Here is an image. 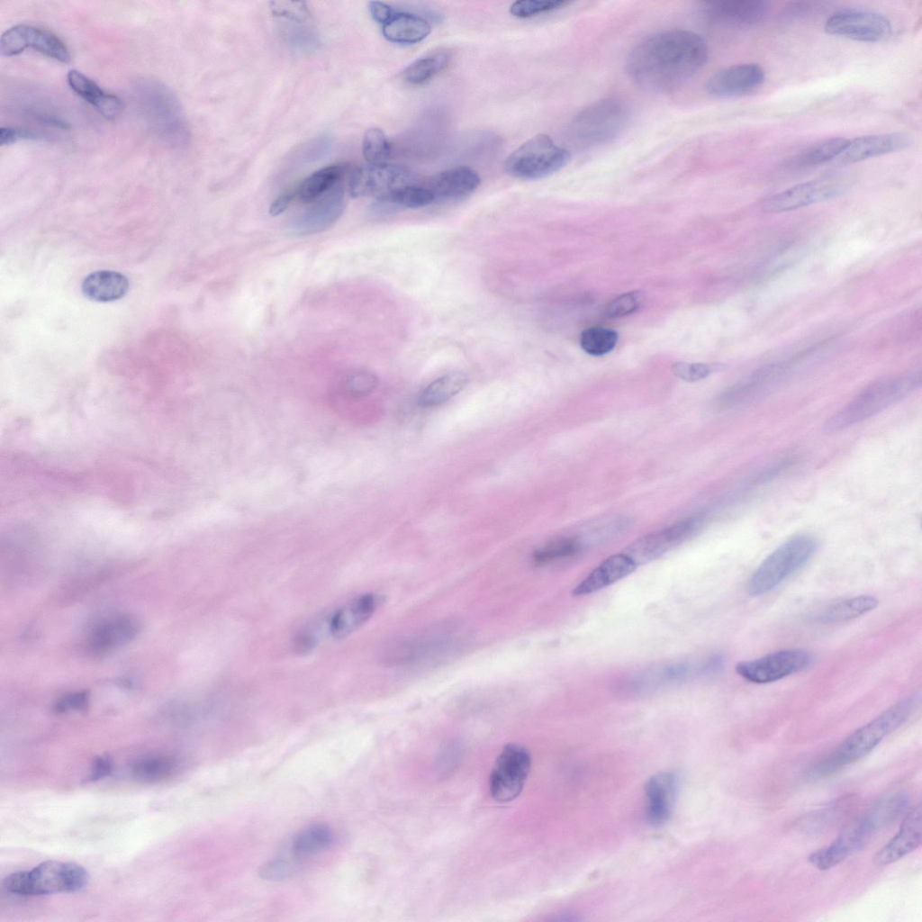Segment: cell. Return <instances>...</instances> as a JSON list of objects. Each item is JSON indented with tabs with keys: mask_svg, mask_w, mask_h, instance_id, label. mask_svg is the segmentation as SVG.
Listing matches in <instances>:
<instances>
[{
	"mask_svg": "<svg viewBox=\"0 0 922 922\" xmlns=\"http://www.w3.org/2000/svg\"><path fill=\"white\" fill-rule=\"evenodd\" d=\"M848 143L849 140L842 137L824 139L793 156L787 165L791 168H804L829 162L836 159Z\"/></svg>",
	"mask_w": 922,
	"mask_h": 922,
	"instance_id": "obj_32",
	"label": "cell"
},
{
	"mask_svg": "<svg viewBox=\"0 0 922 922\" xmlns=\"http://www.w3.org/2000/svg\"><path fill=\"white\" fill-rule=\"evenodd\" d=\"M570 153L548 135L538 134L516 149L504 162V170L511 176L536 180L547 177L563 168L570 160Z\"/></svg>",
	"mask_w": 922,
	"mask_h": 922,
	"instance_id": "obj_7",
	"label": "cell"
},
{
	"mask_svg": "<svg viewBox=\"0 0 922 922\" xmlns=\"http://www.w3.org/2000/svg\"><path fill=\"white\" fill-rule=\"evenodd\" d=\"M920 384V371L880 379L864 388L827 419L823 430L827 433L840 431L872 417L908 396Z\"/></svg>",
	"mask_w": 922,
	"mask_h": 922,
	"instance_id": "obj_4",
	"label": "cell"
},
{
	"mask_svg": "<svg viewBox=\"0 0 922 922\" xmlns=\"http://www.w3.org/2000/svg\"><path fill=\"white\" fill-rule=\"evenodd\" d=\"M874 805L854 818L828 845L813 852L809 861L818 869L825 871L841 863L848 855L862 849L885 825Z\"/></svg>",
	"mask_w": 922,
	"mask_h": 922,
	"instance_id": "obj_9",
	"label": "cell"
},
{
	"mask_svg": "<svg viewBox=\"0 0 922 922\" xmlns=\"http://www.w3.org/2000/svg\"><path fill=\"white\" fill-rule=\"evenodd\" d=\"M480 183L481 178L475 170L458 166L429 176L422 185L430 191L435 201H453L468 196Z\"/></svg>",
	"mask_w": 922,
	"mask_h": 922,
	"instance_id": "obj_23",
	"label": "cell"
},
{
	"mask_svg": "<svg viewBox=\"0 0 922 922\" xmlns=\"http://www.w3.org/2000/svg\"><path fill=\"white\" fill-rule=\"evenodd\" d=\"M878 605V600L871 595H860L845 599L827 607L818 616L822 622H842L860 617Z\"/></svg>",
	"mask_w": 922,
	"mask_h": 922,
	"instance_id": "obj_35",
	"label": "cell"
},
{
	"mask_svg": "<svg viewBox=\"0 0 922 922\" xmlns=\"http://www.w3.org/2000/svg\"><path fill=\"white\" fill-rule=\"evenodd\" d=\"M921 804H917L905 816L898 833L874 856L877 864L892 863L921 845Z\"/></svg>",
	"mask_w": 922,
	"mask_h": 922,
	"instance_id": "obj_25",
	"label": "cell"
},
{
	"mask_svg": "<svg viewBox=\"0 0 922 922\" xmlns=\"http://www.w3.org/2000/svg\"><path fill=\"white\" fill-rule=\"evenodd\" d=\"M917 703V696L898 701L882 713L858 728L838 746L809 771L812 779L829 776L842 767L869 754L886 736L899 728L912 714Z\"/></svg>",
	"mask_w": 922,
	"mask_h": 922,
	"instance_id": "obj_2",
	"label": "cell"
},
{
	"mask_svg": "<svg viewBox=\"0 0 922 922\" xmlns=\"http://www.w3.org/2000/svg\"><path fill=\"white\" fill-rule=\"evenodd\" d=\"M416 184L414 174L394 164H368L350 170L348 188L353 197H384L393 191Z\"/></svg>",
	"mask_w": 922,
	"mask_h": 922,
	"instance_id": "obj_12",
	"label": "cell"
},
{
	"mask_svg": "<svg viewBox=\"0 0 922 922\" xmlns=\"http://www.w3.org/2000/svg\"><path fill=\"white\" fill-rule=\"evenodd\" d=\"M618 341L615 330L605 327H592L583 330L580 337L582 348L592 356H602L611 351Z\"/></svg>",
	"mask_w": 922,
	"mask_h": 922,
	"instance_id": "obj_40",
	"label": "cell"
},
{
	"mask_svg": "<svg viewBox=\"0 0 922 922\" xmlns=\"http://www.w3.org/2000/svg\"><path fill=\"white\" fill-rule=\"evenodd\" d=\"M377 386V379L368 371H353L340 381L338 387V399L334 400L339 407L348 402L358 401L368 396Z\"/></svg>",
	"mask_w": 922,
	"mask_h": 922,
	"instance_id": "obj_38",
	"label": "cell"
},
{
	"mask_svg": "<svg viewBox=\"0 0 922 922\" xmlns=\"http://www.w3.org/2000/svg\"><path fill=\"white\" fill-rule=\"evenodd\" d=\"M41 134L30 129L10 126L1 127L0 129V144L2 146L23 140H38L41 139Z\"/></svg>",
	"mask_w": 922,
	"mask_h": 922,
	"instance_id": "obj_49",
	"label": "cell"
},
{
	"mask_svg": "<svg viewBox=\"0 0 922 922\" xmlns=\"http://www.w3.org/2000/svg\"><path fill=\"white\" fill-rule=\"evenodd\" d=\"M454 639L448 630H431L402 637L389 645L384 660L393 665L419 663L447 651L453 646Z\"/></svg>",
	"mask_w": 922,
	"mask_h": 922,
	"instance_id": "obj_16",
	"label": "cell"
},
{
	"mask_svg": "<svg viewBox=\"0 0 922 922\" xmlns=\"http://www.w3.org/2000/svg\"><path fill=\"white\" fill-rule=\"evenodd\" d=\"M362 151L369 164H383L390 157L391 144L381 129L371 128L364 135Z\"/></svg>",
	"mask_w": 922,
	"mask_h": 922,
	"instance_id": "obj_41",
	"label": "cell"
},
{
	"mask_svg": "<svg viewBox=\"0 0 922 922\" xmlns=\"http://www.w3.org/2000/svg\"><path fill=\"white\" fill-rule=\"evenodd\" d=\"M697 519L675 523L660 531L646 535L631 543L624 554L637 565L653 561L690 538L700 528Z\"/></svg>",
	"mask_w": 922,
	"mask_h": 922,
	"instance_id": "obj_17",
	"label": "cell"
},
{
	"mask_svg": "<svg viewBox=\"0 0 922 922\" xmlns=\"http://www.w3.org/2000/svg\"><path fill=\"white\" fill-rule=\"evenodd\" d=\"M466 383L467 377L462 372L445 374L423 389L419 396V404L423 407L442 404L461 392Z\"/></svg>",
	"mask_w": 922,
	"mask_h": 922,
	"instance_id": "obj_33",
	"label": "cell"
},
{
	"mask_svg": "<svg viewBox=\"0 0 922 922\" xmlns=\"http://www.w3.org/2000/svg\"><path fill=\"white\" fill-rule=\"evenodd\" d=\"M764 81V71L758 64L742 63L716 71L709 77L706 88L714 96L728 98L748 94Z\"/></svg>",
	"mask_w": 922,
	"mask_h": 922,
	"instance_id": "obj_19",
	"label": "cell"
},
{
	"mask_svg": "<svg viewBox=\"0 0 922 922\" xmlns=\"http://www.w3.org/2000/svg\"><path fill=\"white\" fill-rule=\"evenodd\" d=\"M294 868L292 863L283 858H276L265 863L260 870L261 878L268 881H282L292 875Z\"/></svg>",
	"mask_w": 922,
	"mask_h": 922,
	"instance_id": "obj_47",
	"label": "cell"
},
{
	"mask_svg": "<svg viewBox=\"0 0 922 922\" xmlns=\"http://www.w3.org/2000/svg\"><path fill=\"white\" fill-rule=\"evenodd\" d=\"M87 871L81 865L61 861H46L29 871L7 876L3 886L8 892L39 896L59 892H74L88 881Z\"/></svg>",
	"mask_w": 922,
	"mask_h": 922,
	"instance_id": "obj_5",
	"label": "cell"
},
{
	"mask_svg": "<svg viewBox=\"0 0 922 922\" xmlns=\"http://www.w3.org/2000/svg\"><path fill=\"white\" fill-rule=\"evenodd\" d=\"M628 108L616 97L597 100L579 111L571 123L574 139L585 145L610 141L626 128Z\"/></svg>",
	"mask_w": 922,
	"mask_h": 922,
	"instance_id": "obj_8",
	"label": "cell"
},
{
	"mask_svg": "<svg viewBox=\"0 0 922 922\" xmlns=\"http://www.w3.org/2000/svg\"><path fill=\"white\" fill-rule=\"evenodd\" d=\"M129 291L127 277L116 271L98 270L89 274L82 283L84 295L95 302H113Z\"/></svg>",
	"mask_w": 922,
	"mask_h": 922,
	"instance_id": "obj_29",
	"label": "cell"
},
{
	"mask_svg": "<svg viewBox=\"0 0 922 922\" xmlns=\"http://www.w3.org/2000/svg\"><path fill=\"white\" fill-rule=\"evenodd\" d=\"M113 771V761L108 755H101L93 762L90 773L86 779V782H97L111 774Z\"/></svg>",
	"mask_w": 922,
	"mask_h": 922,
	"instance_id": "obj_50",
	"label": "cell"
},
{
	"mask_svg": "<svg viewBox=\"0 0 922 922\" xmlns=\"http://www.w3.org/2000/svg\"><path fill=\"white\" fill-rule=\"evenodd\" d=\"M708 59V46L701 35L686 30H668L649 36L628 59V71L642 88L671 92L693 77Z\"/></svg>",
	"mask_w": 922,
	"mask_h": 922,
	"instance_id": "obj_1",
	"label": "cell"
},
{
	"mask_svg": "<svg viewBox=\"0 0 922 922\" xmlns=\"http://www.w3.org/2000/svg\"><path fill=\"white\" fill-rule=\"evenodd\" d=\"M719 368V365L679 362L673 366V374L679 378L694 382L703 379Z\"/></svg>",
	"mask_w": 922,
	"mask_h": 922,
	"instance_id": "obj_46",
	"label": "cell"
},
{
	"mask_svg": "<svg viewBox=\"0 0 922 922\" xmlns=\"http://www.w3.org/2000/svg\"><path fill=\"white\" fill-rule=\"evenodd\" d=\"M67 81L77 95L90 104L104 118L113 120L121 113L123 107L122 100L117 95L104 90L82 72L77 69L69 70Z\"/></svg>",
	"mask_w": 922,
	"mask_h": 922,
	"instance_id": "obj_27",
	"label": "cell"
},
{
	"mask_svg": "<svg viewBox=\"0 0 922 922\" xmlns=\"http://www.w3.org/2000/svg\"><path fill=\"white\" fill-rule=\"evenodd\" d=\"M677 787L676 776L661 773L653 776L646 784V816L653 825L664 823L671 815Z\"/></svg>",
	"mask_w": 922,
	"mask_h": 922,
	"instance_id": "obj_28",
	"label": "cell"
},
{
	"mask_svg": "<svg viewBox=\"0 0 922 922\" xmlns=\"http://www.w3.org/2000/svg\"><path fill=\"white\" fill-rule=\"evenodd\" d=\"M270 6L275 16L289 22L304 23L311 19L304 2L275 1L270 3Z\"/></svg>",
	"mask_w": 922,
	"mask_h": 922,
	"instance_id": "obj_45",
	"label": "cell"
},
{
	"mask_svg": "<svg viewBox=\"0 0 922 922\" xmlns=\"http://www.w3.org/2000/svg\"><path fill=\"white\" fill-rule=\"evenodd\" d=\"M295 199V194L294 192H286L282 194L276 198L269 207V214L272 216H277L287 209L292 201Z\"/></svg>",
	"mask_w": 922,
	"mask_h": 922,
	"instance_id": "obj_52",
	"label": "cell"
},
{
	"mask_svg": "<svg viewBox=\"0 0 922 922\" xmlns=\"http://www.w3.org/2000/svg\"><path fill=\"white\" fill-rule=\"evenodd\" d=\"M28 48L62 63H68L71 59L66 44L56 34L45 29L17 24L6 30L1 36L2 56H15Z\"/></svg>",
	"mask_w": 922,
	"mask_h": 922,
	"instance_id": "obj_15",
	"label": "cell"
},
{
	"mask_svg": "<svg viewBox=\"0 0 922 922\" xmlns=\"http://www.w3.org/2000/svg\"><path fill=\"white\" fill-rule=\"evenodd\" d=\"M825 31L863 42L888 40L892 32L890 20L877 12L863 9H842L833 14L825 24Z\"/></svg>",
	"mask_w": 922,
	"mask_h": 922,
	"instance_id": "obj_14",
	"label": "cell"
},
{
	"mask_svg": "<svg viewBox=\"0 0 922 922\" xmlns=\"http://www.w3.org/2000/svg\"><path fill=\"white\" fill-rule=\"evenodd\" d=\"M312 203L295 219L293 229L296 232L312 234L322 231L340 217L345 206L344 189L340 182Z\"/></svg>",
	"mask_w": 922,
	"mask_h": 922,
	"instance_id": "obj_20",
	"label": "cell"
},
{
	"mask_svg": "<svg viewBox=\"0 0 922 922\" xmlns=\"http://www.w3.org/2000/svg\"><path fill=\"white\" fill-rule=\"evenodd\" d=\"M812 663V655L801 648H788L771 652L751 661L740 662L737 673L754 683L779 681L806 669Z\"/></svg>",
	"mask_w": 922,
	"mask_h": 922,
	"instance_id": "obj_13",
	"label": "cell"
},
{
	"mask_svg": "<svg viewBox=\"0 0 922 922\" xmlns=\"http://www.w3.org/2000/svg\"><path fill=\"white\" fill-rule=\"evenodd\" d=\"M908 138L900 132L861 136L849 140L845 150L833 161L848 165L906 149Z\"/></svg>",
	"mask_w": 922,
	"mask_h": 922,
	"instance_id": "obj_22",
	"label": "cell"
},
{
	"mask_svg": "<svg viewBox=\"0 0 922 922\" xmlns=\"http://www.w3.org/2000/svg\"><path fill=\"white\" fill-rule=\"evenodd\" d=\"M348 170L349 167L343 164L331 165L315 171L294 191L295 198L303 203H312L340 182L344 173Z\"/></svg>",
	"mask_w": 922,
	"mask_h": 922,
	"instance_id": "obj_31",
	"label": "cell"
},
{
	"mask_svg": "<svg viewBox=\"0 0 922 922\" xmlns=\"http://www.w3.org/2000/svg\"><path fill=\"white\" fill-rule=\"evenodd\" d=\"M853 178L845 173H830L780 192L762 203V210L781 212L795 210L836 197L852 185Z\"/></svg>",
	"mask_w": 922,
	"mask_h": 922,
	"instance_id": "obj_10",
	"label": "cell"
},
{
	"mask_svg": "<svg viewBox=\"0 0 922 922\" xmlns=\"http://www.w3.org/2000/svg\"><path fill=\"white\" fill-rule=\"evenodd\" d=\"M132 88L138 109L153 133L172 147L185 146L190 131L174 92L160 81L150 78L137 80Z\"/></svg>",
	"mask_w": 922,
	"mask_h": 922,
	"instance_id": "obj_3",
	"label": "cell"
},
{
	"mask_svg": "<svg viewBox=\"0 0 922 922\" xmlns=\"http://www.w3.org/2000/svg\"><path fill=\"white\" fill-rule=\"evenodd\" d=\"M430 191L422 184H412L401 187L393 193L375 199V211H384L393 208L416 209L427 206L434 202Z\"/></svg>",
	"mask_w": 922,
	"mask_h": 922,
	"instance_id": "obj_34",
	"label": "cell"
},
{
	"mask_svg": "<svg viewBox=\"0 0 922 922\" xmlns=\"http://www.w3.org/2000/svg\"><path fill=\"white\" fill-rule=\"evenodd\" d=\"M531 767L529 751L518 744H509L498 755L490 775V793L500 802L517 798L521 792Z\"/></svg>",
	"mask_w": 922,
	"mask_h": 922,
	"instance_id": "obj_11",
	"label": "cell"
},
{
	"mask_svg": "<svg viewBox=\"0 0 922 922\" xmlns=\"http://www.w3.org/2000/svg\"><path fill=\"white\" fill-rule=\"evenodd\" d=\"M381 602L379 595H358L336 610L327 621V630L334 638H343L359 628L375 613Z\"/></svg>",
	"mask_w": 922,
	"mask_h": 922,
	"instance_id": "obj_24",
	"label": "cell"
},
{
	"mask_svg": "<svg viewBox=\"0 0 922 922\" xmlns=\"http://www.w3.org/2000/svg\"><path fill=\"white\" fill-rule=\"evenodd\" d=\"M368 8L372 18L382 25L387 23L395 14L390 5L379 1L369 2Z\"/></svg>",
	"mask_w": 922,
	"mask_h": 922,
	"instance_id": "obj_51",
	"label": "cell"
},
{
	"mask_svg": "<svg viewBox=\"0 0 922 922\" xmlns=\"http://www.w3.org/2000/svg\"><path fill=\"white\" fill-rule=\"evenodd\" d=\"M176 768L175 757L156 754L137 759L131 765V773L139 781L157 782L169 777Z\"/></svg>",
	"mask_w": 922,
	"mask_h": 922,
	"instance_id": "obj_36",
	"label": "cell"
},
{
	"mask_svg": "<svg viewBox=\"0 0 922 922\" xmlns=\"http://www.w3.org/2000/svg\"><path fill=\"white\" fill-rule=\"evenodd\" d=\"M449 55L437 51L411 62L403 71V80L412 86L422 85L441 72L448 64Z\"/></svg>",
	"mask_w": 922,
	"mask_h": 922,
	"instance_id": "obj_39",
	"label": "cell"
},
{
	"mask_svg": "<svg viewBox=\"0 0 922 922\" xmlns=\"http://www.w3.org/2000/svg\"><path fill=\"white\" fill-rule=\"evenodd\" d=\"M429 23L422 17L410 13H395L383 25L384 37L392 42L413 44L423 41L430 32Z\"/></svg>",
	"mask_w": 922,
	"mask_h": 922,
	"instance_id": "obj_30",
	"label": "cell"
},
{
	"mask_svg": "<svg viewBox=\"0 0 922 922\" xmlns=\"http://www.w3.org/2000/svg\"><path fill=\"white\" fill-rule=\"evenodd\" d=\"M580 548L581 544L575 538H559L537 549L533 554V561L537 564L549 563L554 560L571 556L576 554Z\"/></svg>",
	"mask_w": 922,
	"mask_h": 922,
	"instance_id": "obj_42",
	"label": "cell"
},
{
	"mask_svg": "<svg viewBox=\"0 0 922 922\" xmlns=\"http://www.w3.org/2000/svg\"><path fill=\"white\" fill-rule=\"evenodd\" d=\"M567 4L564 0H520L511 5L510 13L518 18H529L559 9Z\"/></svg>",
	"mask_w": 922,
	"mask_h": 922,
	"instance_id": "obj_43",
	"label": "cell"
},
{
	"mask_svg": "<svg viewBox=\"0 0 922 922\" xmlns=\"http://www.w3.org/2000/svg\"><path fill=\"white\" fill-rule=\"evenodd\" d=\"M642 298V293L639 291L623 294L605 306L604 314L610 318H618L632 313L640 306Z\"/></svg>",
	"mask_w": 922,
	"mask_h": 922,
	"instance_id": "obj_44",
	"label": "cell"
},
{
	"mask_svg": "<svg viewBox=\"0 0 922 922\" xmlns=\"http://www.w3.org/2000/svg\"><path fill=\"white\" fill-rule=\"evenodd\" d=\"M818 542L810 534H797L775 548L750 576L746 589L753 596L769 592L801 568L815 554Z\"/></svg>",
	"mask_w": 922,
	"mask_h": 922,
	"instance_id": "obj_6",
	"label": "cell"
},
{
	"mask_svg": "<svg viewBox=\"0 0 922 922\" xmlns=\"http://www.w3.org/2000/svg\"><path fill=\"white\" fill-rule=\"evenodd\" d=\"M637 565L626 554L606 558L572 591L574 596H583L598 592L630 574Z\"/></svg>",
	"mask_w": 922,
	"mask_h": 922,
	"instance_id": "obj_26",
	"label": "cell"
},
{
	"mask_svg": "<svg viewBox=\"0 0 922 922\" xmlns=\"http://www.w3.org/2000/svg\"><path fill=\"white\" fill-rule=\"evenodd\" d=\"M332 841L331 829L326 825L316 824L302 830L294 837L291 851L298 858L306 857L325 850Z\"/></svg>",
	"mask_w": 922,
	"mask_h": 922,
	"instance_id": "obj_37",
	"label": "cell"
},
{
	"mask_svg": "<svg viewBox=\"0 0 922 922\" xmlns=\"http://www.w3.org/2000/svg\"><path fill=\"white\" fill-rule=\"evenodd\" d=\"M140 625L129 615L108 619L97 625L86 640V650L93 655H103L131 642L138 634Z\"/></svg>",
	"mask_w": 922,
	"mask_h": 922,
	"instance_id": "obj_21",
	"label": "cell"
},
{
	"mask_svg": "<svg viewBox=\"0 0 922 922\" xmlns=\"http://www.w3.org/2000/svg\"><path fill=\"white\" fill-rule=\"evenodd\" d=\"M769 3L762 0H727L707 2L702 6L705 19L721 27H747L761 22L769 12Z\"/></svg>",
	"mask_w": 922,
	"mask_h": 922,
	"instance_id": "obj_18",
	"label": "cell"
},
{
	"mask_svg": "<svg viewBox=\"0 0 922 922\" xmlns=\"http://www.w3.org/2000/svg\"><path fill=\"white\" fill-rule=\"evenodd\" d=\"M88 702L89 696L86 692H70L65 694L56 701L54 710L57 713H65L70 710H84L86 709Z\"/></svg>",
	"mask_w": 922,
	"mask_h": 922,
	"instance_id": "obj_48",
	"label": "cell"
}]
</instances>
